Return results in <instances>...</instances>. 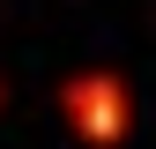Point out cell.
Masks as SVG:
<instances>
[{
	"instance_id": "1",
	"label": "cell",
	"mask_w": 156,
	"mask_h": 149,
	"mask_svg": "<svg viewBox=\"0 0 156 149\" xmlns=\"http://www.w3.org/2000/svg\"><path fill=\"white\" fill-rule=\"evenodd\" d=\"M67 119L82 127L89 142H119V134H126L119 82H112V74H89V82H74V89H67Z\"/></svg>"
}]
</instances>
